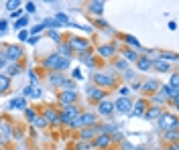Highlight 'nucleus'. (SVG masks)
I'll return each instance as SVG.
<instances>
[{
    "instance_id": "obj_45",
    "label": "nucleus",
    "mask_w": 179,
    "mask_h": 150,
    "mask_svg": "<svg viewBox=\"0 0 179 150\" xmlns=\"http://www.w3.org/2000/svg\"><path fill=\"white\" fill-rule=\"evenodd\" d=\"M124 67H126L124 61H118V63H116V69H124Z\"/></svg>"
},
{
    "instance_id": "obj_21",
    "label": "nucleus",
    "mask_w": 179,
    "mask_h": 150,
    "mask_svg": "<svg viewBox=\"0 0 179 150\" xmlns=\"http://www.w3.org/2000/svg\"><path fill=\"white\" fill-rule=\"evenodd\" d=\"M144 116H147V120H155V118H159V116H161V108H153V110H149V112L144 114Z\"/></svg>"
},
{
    "instance_id": "obj_14",
    "label": "nucleus",
    "mask_w": 179,
    "mask_h": 150,
    "mask_svg": "<svg viewBox=\"0 0 179 150\" xmlns=\"http://www.w3.org/2000/svg\"><path fill=\"white\" fill-rule=\"evenodd\" d=\"M45 120H47V122L57 124V122H59V114H57V112H53V110H47V112H45Z\"/></svg>"
},
{
    "instance_id": "obj_10",
    "label": "nucleus",
    "mask_w": 179,
    "mask_h": 150,
    "mask_svg": "<svg viewBox=\"0 0 179 150\" xmlns=\"http://www.w3.org/2000/svg\"><path fill=\"white\" fill-rule=\"evenodd\" d=\"M136 61H138V69H140V71H149V69L153 67V61H151L149 57H138Z\"/></svg>"
},
{
    "instance_id": "obj_30",
    "label": "nucleus",
    "mask_w": 179,
    "mask_h": 150,
    "mask_svg": "<svg viewBox=\"0 0 179 150\" xmlns=\"http://www.w3.org/2000/svg\"><path fill=\"white\" fill-rule=\"evenodd\" d=\"M20 73V67L19 65H10L8 67V75H19Z\"/></svg>"
},
{
    "instance_id": "obj_18",
    "label": "nucleus",
    "mask_w": 179,
    "mask_h": 150,
    "mask_svg": "<svg viewBox=\"0 0 179 150\" xmlns=\"http://www.w3.org/2000/svg\"><path fill=\"white\" fill-rule=\"evenodd\" d=\"M153 65H155L159 71H167V69H169V61H165V59H157Z\"/></svg>"
},
{
    "instance_id": "obj_19",
    "label": "nucleus",
    "mask_w": 179,
    "mask_h": 150,
    "mask_svg": "<svg viewBox=\"0 0 179 150\" xmlns=\"http://www.w3.org/2000/svg\"><path fill=\"white\" fill-rule=\"evenodd\" d=\"M90 10H92L94 14H102V10H104V4H102V2H92V4H90Z\"/></svg>"
},
{
    "instance_id": "obj_52",
    "label": "nucleus",
    "mask_w": 179,
    "mask_h": 150,
    "mask_svg": "<svg viewBox=\"0 0 179 150\" xmlns=\"http://www.w3.org/2000/svg\"><path fill=\"white\" fill-rule=\"evenodd\" d=\"M134 150H144V148H134Z\"/></svg>"
},
{
    "instance_id": "obj_2",
    "label": "nucleus",
    "mask_w": 179,
    "mask_h": 150,
    "mask_svg": "<svg viewBox=\"0 0 179 150\" xmlns=\"http://www.w3.org/2000/svg\"><path fill=\"white\" fill-rule=\"evenodd\" d=\"M159 126L163 130H173V128H177V120L173 116H159Z\"/></svg>"
},
{
    "instance_id": "obj_28",
    "label": "nucleus",
    "mask_w": 179,
    "mask_h": 150,
    "mask_svg": "<svg viewBox=\"0 0 179 150\" xmlns=\"http://www.w3.org/2000/svg\"><path fill=\"white\" fill-rule=\"evenodd\" d=\"M59 53L61 55H65V59H69V53H71V49L67 45H59ZM61 55H59V57H61Z\"/></svg>"
},
{
    "instance_id": "obj_48",
    "label": "nucleus",
    "mask_w": 179,
    "mask_h": 150,
    "mask_svg": "<svg viewBox=\"0 0 179 150\" xmlns=\"http://www.w3.org/2000/svg\"><path fill=\"white\" fill-rule=\"evenodd\" d=\"M31 96H33V97H41V91H39V89H33Z\"/></svg>"
},
{
    "instance_id": "obj_6",
    "label": "nucleus",
    "mask_w": 179,
    "mask_h": 150,
    "mask_svg": "<svg viewBox=\"0 0 179 150\" xmlns=\"http://www.w3.org/2000/svg\"><path fill=\"white\" fill-rule=\"evenodd\" d=\"M23 55V51H20V47H16V45H10L6 49V55L4 57L8 59V61H19V57Z\"/></svg>"
},
{
    "instance_id": "obj_23",
    "label": "nucleus",
    "mask_w": 179,
    "mask_h": 150,
    "mask_svg": "<svg viewBox=\"0 0 179 150\" xmlns=\"http://www.w3.org/2000/svg\"><path fill=\"white\" fill-rule=\"evenodd\" d=\"M133 112V116H143V112H144V101H138V104L134 106V110H130Z\"/></svg>"
},
{
    "instance_id": "obj_43",
    "label": "nucleus",
    "mask_w": 179,
    "mask_h": 150,
    "mask_svg": "<svg viewBox=\"0 0 179 150\" xmlns=\"http://www.w3.org/2000/svg\"><path fill=\"white\" fill-rule=\"evenodd\" d=\"M171 87H177V75L175 73L171 75Z\"/></svg>"
},
{
    "instance_id": "obj_49",
    "label": "nucleus",
    "mask_w": 179,
    "mask_h": 150,
    "mask_svg": "<svg viewBox=\"0 0 179 150\" xmlns=\"http://www.w3.org/2000/svg\"><path fill=\"white\" fill-rule=\"evenodd\" d=\"M78 150H90L88 144H78Z\"/></svg>"
},
{
    "instance_id": "obj_50",
    "label": "nucleus",
    "mask_w": 179,
    "mask_h": 150,
    "mask_svg": "<svg viewBox=\"0 0 179 150\" xmlns=\"http://www.w3.org/2000/svg\"><path fill=\"white\" fill-rule=\"evenodd\" d=\"M37 41H39V37H31V39H29V43H31V45H35Z\"/></svg>"
},
{
    "instance_id": "obj_5",
    "label": "nucleus",
    "mask_w": 179,
    "mask_h": 150,
    "mask_svg": "<svg viewBox=\"0 0 179 150\" xmlns=\"http://www.w3.org/2000/svg\"><path fill=\"white\" fill-rule=\"evenodd\" d=\"M94 81H96L98 85H112L114 83V75H110V73H96L94 75Z\"/></svg>"
},
{
    "instance_id": "obj_9",
    "label": "nucleus",
    "mask_w": 179,
    "mask_h": 150,
    "mask_svg": "<svg viewBox=\"0 0 179 150\" xmlns=\"http://www.w3.org/2000/svg\"><path fill=\"white\" fill-rule=\"evenodd\" d=\"M116 110H118V112H122V114H130V104L124 100V97H120V100L116 101Z\"/></svg>"
},
{
    "instance_id": "obj_13",
    "label": "nucleus",
    "mask_w": 179,
    "mask_h": 150,
    "mask_svg": "<svg viewBox=\"0 0 179 150\" xmlns=\"http://www.w3.org/2000/svg\"><path fill=\"white\" fill-rule=\"evenodd\" d=\"M24 106H27V101H24V97H14V100L10 101V108H14V110H23Z\"/></svg>"
},
{
    "instance_id": "obj_41",
    "label": "nucleus",
    "mask_w": 179,
    "mask_h": 150,
    "mask_svg": "<svg viewBox=\"0 0 179 150\" xmlns=\"http://www.w3.org/2000/svg\"><path fill=\"white\" fill-rule=\"evenodd\" d=\"M120 93H122V97H124V96H128V93H130V89L124 85V87H120Z\"/></svg>"
},
{
    "instance_id": "obj_47",
    "label": "nucleus",
    "mask_w": 179,
    "mask_h": 150,
    "mask_svg": "<svg viewBox=\"0 0 179 150\" xmlns=\"http://www.w3.org/2000/svg\"><path fill=\"white\" fill-rule=\"evenodd\" d=\"M73 77H75V79H82V71L75 69V71H73Z\"/></svg>"
},
{
    "instance_id": "obj_11",
    "label": "nucleus",
    "mask_w": 179,
    "mask_h": 150,
    "mask_svg": "<svg viewBox=\"0 0 179 150\" xmlns=\"http://www.w3.org/2000/svg\"><path fill=\"white\" fill-rule=\"evenodd\" d=\"M88 96L92 97V100H98V101L104 100V91H102V89H98V87H90V89H88Z\"/></svg>"
},
{
    "instance_id": "obj_39",
    "label": "nucleus",
    "mask_w": 179,
    "mask_h": 150,
    "mask_svg": "<svg viewBox=\"0 0 179 150\" xmlns=\"http://www.w3.org/2000/svg\"><path fill=\"white\" fill-rule=\"evenodd\" d=\"M19 39H20V41H27V39H29V33H27V31H20V33H19Z\"/></svg>"
},
{
    "instance_id": "obj_27",
    "label": "nucleus",
    "mask_w": 179,
    "mask_h": 150,
    "mask_svg": "<svg viewBox=\"0 0 179 150\" xmlns=\"http://www.w3.org/2000/svg\"><path fill=\"white\" fill-rule=\"evenodd\" d=\"M143 87L147 89V91H153V89H155V87H159V83H157L155 79H151V81H147V83H144Z\"/></svg>"
},
{
    "instance_id": "obj_25",
    "label": "nucleus",
    "mask_w": 179,
    "mask_h": 150,
    "mask_svg": "<svg viewBox=\"0 0 179 150\" xmlns=\"http://www.w3.org/2000/svg\"><path fill=\"white\" fill-rule=\"evenodd\" d=\"M49 81H51V85H61V83H65V79H63L61 75H51Z\"/></svg>"
},
{
    "instance_id": "obj_16",
    "label": "nucleus",
    "mask_w": 179,
    "mask_h": 150,
    "mask_svg": "<svg viewBox=\"0 0 179 150\" xmlns=\"http://www.w3.org/2000/svg\"><path fill=\"white\" fill-rule=\"evenodd\" d=\"M116 51V47H112V45H106V47H100V55L102 57H110V55Z\"/></svg>"
},
{
    "instance_id": "obj_20",
    "label": "nucleus",
    "mask_w": 179,
    "mask_h": 150,
    "mask_svg": "<svg viewBox=\"0 0 179 150\" xmlns=\"http://www.w3.org/2000/svg\"><path fill=\"white\" fill-rule=\"evenodd\" d=\"M8 85H10V79H8V75H0V93L6 91Z\"/></svg>"
},
{
    "instance_id": "obj_3",
    "label": "nucleus",
    "mask_w": 179,
    "mask_h": 150,
    "mask_svg": "<svg viewBox=\"0 0 179 150\" xmlns=\"http://www.w3.org/2000/svg\"><path fill=\"white\" fill-rule=\"evenodd\" d=\"M73 118H78V110H75L73 106H65L63 114L59 116V122H71Z\"/></svg>"
},
{
    "instance_id": "obj_51",
    "label": "nucleus",
    "mask_w": 179,
    "mask_h": 150,
    "mask_svg": "<svg viewBox=\"0 0 179 150\" xmlns=\"http://www.w3.org/2000/svg\"><path fill=\"white\" fill-rule=\"evenodd\" d=\"M4 65H6V59H4V57H0V69H2Z\"/></svg>"
},
{
    "instance_id": "obj_38",
    "label": "nucleus",
    "mask_w": 179,
    "mask_h": 150,
    "mask_svg": "<svg viewBox=\"0 0 179 150\" xmlns=\"http://www.w3.org/2000/svg\"><path fill=\"white\" fill-rule=\"evenodd\" d=\"M43 28H45L43 24H37V27L33 28V37H37V33H41V31H43Z\"/></svg>"
},
{
    "instance_id": "obj_8",
    "label": "nucleus",
    "mask_w": 179,
    "mask_h": 150,
    "mask_svg": "<svg viewBox=\"0 0 179 150\" xmlns=\"http://www.w3.org/2000/svg\"><path fill=\"white\" fill-rule=\"evenodd\" d=\"M69 49L84 51V49H88V41H84V39H71V43H69Z\"/></svg>"
},
{
    "instance_id": "obj_26",
    "label": "nucleus",
    "mask_w": 179,
    "mask_h": 150,
    "mask_svg": "<svg viewBox=\"0 0 179 150\" xmlns=\"http://www.w3.org/2000/svg\"><path fill=\"white\" fill-rule=\"evenodd\" d=\"M94 134H96V128H86V130L82 132V140H88V138H92Z\"/></svg>"
},
{
    "instance_id": "obj_1",
    "label": "nucleus",
    "mask_w": 179,
    "mask_h": 150,
    "mask_svg": "<svg viewBox=\"0 0 179 150\" xmlns=\"http://www.w3.org/2000/svg\"><path fill=\"white\" fill-rule=\"evenodd\" d=\"M45 65L51 67V69H65V67H69V59L59 57V55H51V57L45 59Z\"/></svg>"
},
{
    "instance_id": "obj_44",
    "label": "nucleus",
    "mask_w": 179,
    "mask_h": 150,
    "mask_svg": "<svg viewBox=\"0 0 179 150\" xmlns=\"http://www.w3.org/2000/svg\"><path fill=\"white\" fill-rule=\"evenodd\" d=\"M0 33H6V20H0Z\"/></svg>"
},
{
    "instance_id": "obj_22",
    "label": "nucleus",
    "mask_w": 179,
    "mask_h": 150,
    "mask_svg": "<svg viewBox=\"0 0 179 150\" xmlns=\"http://www.w3.org/2000/svg\"><path fill=\"white\" fill-rule=\"evenodd\" d=\"M43 27H49V28H59L61 24H59L55 18H45V20H43Z\"/></svg>"
},
{
    "instance_id": "obj_17",
    "label": "nucleus",
    "mask_w": 179,
    "mask_h": 150,
    "mask_svg": "<svg viewBox=\"0 0 179 150\" xmlns=\"http://www.w3.org/2000/svg\"><path fill=\"white\" fill-rule=\"evenodd\" d=\"M0 136H2V140H6L8 136H10V126H8L6 122L0 124Z\"/></svg>"
},
{
    "instance_id": "obj_31",
    "label": "nucleus",
    "mask_w": 179,
    "mask_h": 150,
    "mask_svg": "<svg viewBox=\"0 0 179 150\" xmlns=\"http://www.w3.org/2000/svg\"><path fill=\"white\" fill-rule=\"evenodd\" d=\"M82 61H84V63H86V65H88V67H94V59H92V57H90V55H82Z\"/></svg>"
},
{
    "instance_id": "obj_37",
    "label": "nucleus",
    "mask_w": 179,
    "mask_h": 150,
    "mask_svg": "<svg viewBox=\"0 0 179 150\" xmlns=\"http://www.w3.org/2000/svg\"><path fill=\"white\" fill-rule=\"evenodd\" d=\"M35 10H37V4L35 2H29L27 4V12H35Z\"/></svg>"
},
{
    "instance_id": "obj_12",
    "label": "nucleus",
    "mask_w": 179,
    "mask_h": 150,
    "mask_svg": "<svg viewBox=\"0 0 179 150\" xmlns=\"http://www.w3.org/2000/svg\"><path fill=\"white\" fill-rule=\"evenodd\" d=\"M79 122H82V126H92V124L96 122V116L94 114H84V116H79Z\"/></svg>"
},
{
    "instance_id": "obj_34",
    "label": "nucleus",
    "mask_w": 179,
    "mask_h": 150,
    "mask_svg": "<svg viewBox=\"0 0 179 150\" xmlns=\"http://www.w3.org/2000/svg\"><path fill=\"white\" fill-rule=\"evenodd\" d=\"M167 138L171 140V142H175V140H177V130H175V128H173V130H169V132H167Z\"/></svg>"
},
{
    "instance_id": "obj_7",
    "label": "nucleus",
    "mask_w": 179,
    "mask_h": 150,
    "mask_svg": "<svg viewBox=\"0 0 179 150\" xmlns=\"http://www.w3.org/2000/svg\"><path fill=\"white\" fill-rule=\"evenodd\" d=\"M98 110H100V114L108 116V114H112L114 104H112V101H108V100H102V101H100V106H98Z\"/></svg>"
},
{
    "instance_id": "obj_46",
    "label": "nucleus",
    "mask_w": 179,
    "mask_h": 150,
    "mask_svg": "<svg viewBox=\"0 0 179 150\" xmlns=\"http://www.w3.org/2000/svg\"><path fill=\"white\" fill-rule=\"evenodd\" d=\"M31 91H33V87H24L23 89V96H31Z\"/></svg>"
},
{
    "instance_id": "obj_40",
    "label": "nucleus",
    "mask_w": 179,
    "mask_h": 150,
    "mask_svg": "<svg viewBox=\"0 0 179 150\" xmlns=\"http://www.w3.org/2000/svg\"><path fill=\"white\" fill-rule=\"evenodd\" d=\"M49 37L53 39V41H59V33H57V31H51V33H49Z\"/></svg>"
},
{
    "instance_id": "obj_33",
    "label": "nucleus",
    "mask_w": 179,
    "mask_h": 150,
    "mask_svg": "<svg viewBox=\"0 0 179 150\" xmlns=\"http://www.w3.org/2000/svg\"><path fill=\"white\" fill-rule=\"evenodd\" d=\"M124 57L128 59V61H136V59H138V55L133 53V51H126V53H124Z\"/></svg>"
},
{
    "instance_id": "obj_15",
    "label": "nucleus",
    "mask_w": 179,
    "mask_h": 150,
    "mask_svg": "<svg viewBox=\"0 0 179 150\" xmlns=\"http://www.w3.org/2000/svg\"><path fill=\"white\" fill-rule=\"evenodd\" d=\"M94 144H96V146H100V148L108 146V144H110V136H106V134H100V138H98Z\"/></svg>"
},
{
    "instance_id": "obj_36",
    "label": "nucleus",
    "mask_w": 179,
    "mask_h": 150,
    "mask_svg": "<svg viewBox=\"0 0 179 150\" xmlns=\"http://www.w3.org/2000/svg\"><path fill=\"white\" fill-rule=\"evenodd\" d=\"M33 124H35V126H39V128H43L45 124H47V120H45V118H35V120H33Z\"/></svg>"
},
{
    "instance_id": "obj_35",
    "label": "nucleus",
    "mask_w": 179,
    "mask_h": 150,
    "mask_svg": "<svg viewBox=\"0 0 179 150\" xmlns=\"http://www.w3.org/2000/svg\"><path fill=\"white\" fill-rule=\"evenodd\" d=\"M126 43H128L130 47H136V49H138V47H140V45H138V41H136L134 37H126Z\"/></svg>"
},
{
    "instance_id": "obj_42",
    "label": "nucleus",
    "mask_w": 179,
    "mask_h": 150,
    "mask_svg": "<svg viewBox=\"0 0 179 150\" xmlns=\"http://www.w3.org/2000/svg\"><path fill=\"white\" fill-rule=\"evenodd\" d=\"M24 114H27V118L31 120V122H33V120H35V114H33V110H27V112H24Z\"/></svg>"
},
{
    "instance_id": "obj_4",
    "label": "nucleus",
    "mask_w": 179,
    "mask_h": 150,
    "mask_svg": "<svg viewBox=\"0 0 179 150\" xmlns=\"http://www.w3.org/2000/svg\"><path fill=\"white\" fill-rule=\"evenodd\" d=\"M75 97H78V93H75L73 89H65V91L59 96V101H61L63 106H71V101H75Z\"/></svg>"
},
{
    "instance_id": "obj_24",
    "label": "nucleus",
    "mask_w": 179,
    "mask_h": 150,
    "mask_svg": "<svg viewBox=\"0 0 179 150\" xmlns=\"http://www.w3.org/2000/svg\"><path fill=\"white\" fill-rule=\"evenodd\" d=\"M27 23H29V20H27V16H20V18L14 23V28H16V31H20V28H24V27H27Z\"/></svg>"
},
{
    "instance_id": "obj_29",
    "label": "nucleus",
    "mask_w": 179,
    "mask_h": 150,
    "mask_svg": "<svg viewBox=\"0 0 179 150\" xmlns=\"http://www.w3.org/2000/svg\"><path fill=\"white\" fill-rule=\"evenodd\" d=\"M55 20H57L59 24H61V23H69V18H67V14H63V12H59V14L55 16Z\"/></svg>"
},
{
    "instance_id": "obj_32",
    "label": "nucleus",
    "mask_w": 179,
    "mask_h": 150,
    "mask_svg": "<svg viewBox=\"0 0 179 150\" xmlns=\"http://www.w3.org/2000/svg\"><path fill=\"white\" fill-rule=\"evenodd\" d=\"M16 6H20L19 0H10V2H6V8H8V10H14Z\"/></svg>"
}]
</instances>
